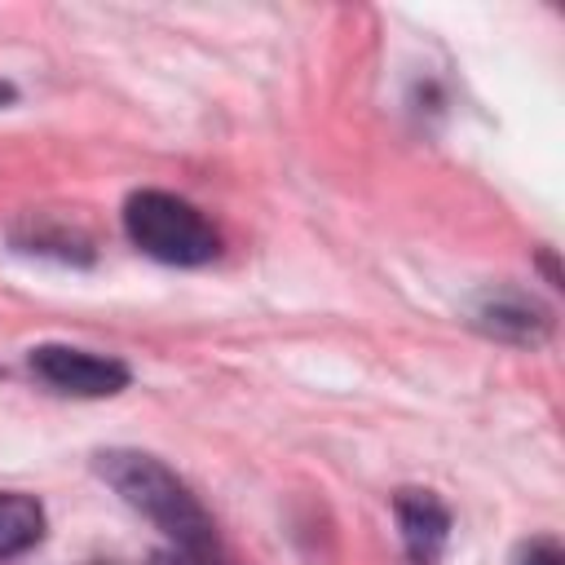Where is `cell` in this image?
Masks as SVG:
<instances>
[{
  "instance_id": "obj_8",
  "label": "cell",
  "mask_w": 565,
  "mask_h": 565,
  "mask_svg": "<svg viewBox=\"0 0 565 565\" xmlns=\"http://www.w3.org/2000/svg\"><path fill=\"white\" fill-rule=\"evenodd\" d=\"M0 102H13V88L9 84H0Z\"/></svg>"
},
{
  "instance_id": "obj_5",
  "label": "cell",
  "mask_w": 565,
  "mask_h": 565,
  "mask_svg": "<svg viewBox=\"0 0 565 565\" xmlns=\"http://www.w3.org/2000/svg\"><path fill=\"white\" fill-rule=\"evenodd\" d=\"M477 322L494 335H508V340H543L547 335V309L539 300H525L516 291H499V296H486L481 309H477Z\"/></svg>"
},
{
  "instance_id": "obj_3",
  "label": "cell",
  "mask_w": 565,
  "mask_h": 565,
  "mask_svg": "<svg viewBox=\"0 0 565 565\" xmlns=\"http://www.w3.org/2000/svg\"><path fill=\"white\" fill-rule=\"evenodd\" d=\"M35 380H44L53 393H71V397H115L119 388H128L132 371L119 358H102L88 349H71V344H35L26 353Z\"/></svg>"
},
{
  "instance_id": "obj_1",
  "label": "cell",
  "mask_w": 565,
  "mask_h": 565,
  "mask_svg": "<svg viewBox=\"0 0 565 565\" xmlns=\"http://www.w3.org/2000/svg\"><path fill=\"white\" fill-rule=\"evenodd\" d=\"M97 472L115 486V494L128 508L150 516L181 547V556H190L194 565H216L212 516L172 468H163L154 455H141V450H106L97 455Z\"/></svg>"
},
{
  "instance_id": "obj_7",
  "label": "cell",
  "mask_w": 565,
  "mask_h": 565,
  "mask_svg": "<svg viewBox=\"0 0 565 565\" xmlns=\"http://www.w3.org/2000/svg\"><path fill=\"white\" fill-rule=\"evenodd\" d=\"M521 565H565V561H561V547L552 539H534V543H525Z\"/></svg>"
},
{
  "instance_id": "obj_4",
  "label": "cell",
  "mask_w": 565,
  "mask_h": 565,
  "mask_svg": "<svg viewBox=\"0 0 565 565\" xmlns=\"http://www.w3.org/2000/svg\"><path fill=\"white\" fill-rule=\"evenodd\" d=\"M411 565H437L450 539V512L433 490H397L393 499Z\"/></svg>"
},
{
  "instance_id": "obj_2",
  "label": "cell",
  "mask_w": 565,
  "mask_h": 565,
  "mask_svg": "<svg viewBox=\"0 0 565 565\" xmlns=\"http://www.w3.org/2000/svg\"><path fill=\"white\" fill-rule=\"evenodd\" d=\"M124 230L146 256H154L163 265H207L221 252V238H216L212 221L194 203H185L168 190L128 194Z\"/></svg>"
},
{
  "instance_id": "obj_6",
  "label": "cell",
  "mask_w": 565,
  "mask_h": 565,
  "mask_svg": "<svg viewBox=\"0 0 565 565\" xmlns=\"http://www.w3.org/2000/svg\"><path fill=\"white\" fill-rule=\"evenodd\" d=\"M44 539V508L22 490H0V561L31 552Z\"/></svg>"
}]
</instances>
